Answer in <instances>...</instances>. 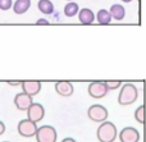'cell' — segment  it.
I'll use <instances>...</instances> for the list:
<instances>
[{
	"label": "cell",
	"mask_w": 146,
	"mask_h": 142,
	"mask_svg": "<svg viewBox=\"0 0 146 142\" xmlns=\"http://www.w3.org/2000/svg\"><path fill=\"white\" fill-rule=\"evenodd\" d=\"M4 142H9V141H4Z\"/></svg>",
	"instance_id": "obj_27"
},
{
	"label": "cell",
	"mask_w": 146,
	"mask_h": 142,
	"mask_svg": "<svg viewBox=\"0 0 146 142\" xmlns=\"http://www.w3.org/2000/svg\"><path fill=\"white\" fill-rule=\"evenodd\" d=\"M122 1H123V3H131L132 0H122Z\"/></svg>",
	"instance_id": "obj_25"
},
{
	"label": "cell",
	"mask_w": 146,
	"mask_h": 142,
	"mask_svg": "<svg viewBox=\"0 0 146 142\" xmlns=\"http://www.w3.org/2000/svg\"><path fill=\"white\" fill-rule=\"evenodd\" d=\"M78 19L82 24H91L95 20V14L91 9L88 8H83V9L78 10Z\"/></svg>",
	"instance_id": "obj_12"
},
{
	"label": "cell",
	"mask_w": 146,
	"mask_h": 142,
	"mask_svg": "<svg viewBox=\"0 0 146 142\" xmlns=\"http://www.w3.org/2000/svg\"><path fill=\"white\" fill-rule=\"evenodd\" d=\"M78 10H80V7H78L77 3L68 1L67 5L64 7V15L68 18H72V17H74V15L78 14Z\"/></svg>",
	"instance_id": "obj_16"
},
{
	"label": "cell",
	"mask_w": 146,
	"mask_h": 142,
	"mask_svg": "<svg viewBox=\"0 0 146 142\" xmlns=\"http://www.w3.org/2000/svg\"><path fill=\"white\" fill-rule=\"evenodd\" d=\"M67 1H72V0H67Z\"/></svg>",
	"instance_id": "obj_26"
},
{
	"label": "cell",
	"mask_w": 146,
	"mask_h": 142,
	"mask_svg": "<svg viewBox=\"0 0 146 142\" xmlns=\"http://www.w3.org/2000/svg\"><path fill=\"white\" fill-rule=\"evenodd\" d=\"M26 112H27V119H30L31 122H33V123H38L45 117V109H44V106L41 104H38V102H32L31 106L28 108Z\"/></svg>",
	"instance_id": "obj_6"
},
{
	"label": "cell",
	"mask_w": 146,
	"mask_h": 142,
	"mask_svg": "<svg viewBox=\"0 0 146 142\" xmlns=\"http://www.w3.org/2000/svg\"><path fill=\"white\" fill-rule=\"evenodd\" d=\"M62 142H76L74 138H72V137H67V138H64Z\"/></svg>",
	"instance_id": "obj_24"
},
{
	"label": "cell",
	"mask_w": 146,
	"mask_h": 142,
	"mask_svg": "<svg viewBox=\"0 0 146 142\" xmlns=\"http://www.w3.org/2000/svg\"><path fill=\"white\" fill-rule=\"evenodd\" d=\"M118 135V131L114 123L111 122H103L99 125L96 131V137L100 142H114Z\"/></svg>",
	"instance_id": "obj_1"
},
{
	"label": "cell",
	"mask_w": 146,
	"mask_h": 142,
	"mask_svg": "<svg viewBox=\"0 0 146 142\" xmlns=\"http://www.w3.org/2000/svg\"><path fill=\"white\" fill-rule=\"evenodd\" d=\"M104 85L108 89V91L110 90H117L122 86V81H104Z\"/></svg>",
	"instance_id": "obj_19"
},
{
	"label": "cell",
	"mask_w": 146,
	"mask_h": 142,
	"mask_svg": "<svg viewBox=\"0 0 146 142\" xmlns=\"http://www.w3.org/2000/svg\"><path fill=\"white\" fill-rule=\"evenodd\" d=\"M36 24H37V26H40V24L48 26V24H50V23H49V20H46V19H44V18H41V19H38L37 22H36Z\"/></svg>",
	"instance_id": "obj_21"
},
{
	"label": "cell",
	"mask_w": 146,
	"mask_h": 142,
	"mask_svg": "<svg viewBox=\"0 0 146 142\" xmlns=\"http://www.w3.org/2000/svg\"><path fill=\"white\" fill-rule=\"evenodd\" d=\"M37 123L31 122L30 119H22L18 123V133H19L22 137H33L36 135V131H37Z\"/></svg>",
	"instance_id": "obj_5"
},
{
	"label": "cell",
	"mask_w": 146,
	"mask_h": 142,
	"mask_svg": "<svg viewBox=\"0 0 146 142\" xmlns=\"http://www.w3.org/2000/svg\"><path fill=\"white\" fill-rule=\"evenodd\" d=\"M109 13H110V15H111V19H115V20H123L124 17H126V9H124V7L121 4L111 5Z\"/></svg>",
	"instance_id": "obj_13"
},
{
	"label": "cell",
	"mask_w": 146,
	"mask_h": 142,
	"mask_svg": "<svg viewBox=\"0 0 146 142\" xmlns=\"http://www.w3.org/2000/svg\"><path fill=\"white\" fill-rule=\"evenodd\" d=\"M12 7L15 14H25L31 7V0H15Z\"/></svg>",
	"instance_id": "obj_14"
},
{
	"label": "cell",
	"mask_w": 146,
	"mask_h": 142,
	"mask_svg": "<svg viewBox=\"0 0 146 142\" xmlns=\"http://www.w3.org/2000/svg\"><path fill=\"white\" fill-rule=\"evenodd\" d=\"M4 132H5V124L1 122V120H0V136H1Z\"/></svg>",
	"instance_id": "obj_23"
},
{
	"label": "cell",
	"mask_w": 146,
	"mask_h": 142,
	"mask_svg": "<svg viewBox=\"0 0 146 142\" xmlns=\"http://www.w3.org/2000/svg\"><path fill=\"white\" fill-rule=\"evenodd\" d=\"M21 83H22V81H8V85H10V86H21Z\"/></svg>",
	"instance_id": "obj_22"
},
{
	"label": "cell",
	"mask_w": 146,
	"mask_h": 142,
	"mask_svg": "<svg viewBox=\"0 0 146 142\" xmlns=\"http://www.w3.org/2000/svg\"><path fill=\"white\" fill-rule=\"evenodd\" d=\"M88 95L94 99H103L108 94V89L104 85V81H95L88 85Z\"/></svg>",
	"instance_id": "obj_7"
},
{
	"label": "cell",
	"mask_w": 146,
	"mask_h": 142,
	"mask_svg": "<svg viewBox=\"0 0 146 142\" xmlns=\"http://www.w3.org/2000/svg\"><path fill=\"white\" fill-rule=\"evenodd\" d=\"M137 97H139V90L133 83H126L122 86L121 92L118 96V102L119 105H131L136 102Z\"/></svg>",
	"instance_id": "obj_2"
},
{
	"label": "cell",
	"mask_w": 146,
	"mask_h": 142,
	"mask_svg": "<svg viewBox=\"0 0 146 142\" xmlns=\"http://www.w3.org/2000/svg\"><path fill=\"white\" fill-rule=\"evenodd\" d=\"M108 115H109V113H108V110H106V108L103 106V105H100V104L91 105L87 110V117L95 123L105 122Z\"/></svg>",
	"instance_id": "obj_4"
},
{
	"label": "cell",
	"mask_w": 146,
	"mask_h": 142,
	"mask_svg": "<svg viewBox=\"0 0 146 142\" xmlns=\"http://www.w3.org/2000/svg\"><path fill=\"white\" fill-rule=\"evenodd\" d=\"M121 142H139L140 141V132L133 127H126L119 133Z\"/></svg>",
	"instance_id": "obj_9"
},
{
	"label": "cell",
	"mask_w": 146,
	"mask_h": 142,
	"mask_svg": "<svg viewBox=\"0 0 146 142\" xmlns=\"http://www.w3.org/2000/svg\"><path fill=\"white\" fill-rule=\"evenodd\" d=\"M23 92L30 96H35L41 91V82L40 81H22L21 83Z\"/></svg>",
	"instance_id": "obj_10"
},
{
	"label": "cell",
	"mask_w": 146,
	"mask_h": 142,
	"mask_svg": "<svg viewBox=\"0 0 146 142\" xmlns=\"http://www.w3.org/2000/svg\"><path fill=\"white\" fill-rule=\"evenodd\" d=\"M37 8L42 14H51L54 12V4L50 1V0H40L37 4Z\"/></svg>",
	"instance_id": "obj_15"
},
{
	"label": "cell",
	"mask_w": 146,
	"mask_h": 142,
	"mask_svg": "<svg viewBox=\"0 0 146 142\" xmlns=\"http://www.w3.org/2000/svg\"><path fill=\"white\" fill-rule=\"evenodd\" d=\"M135 119H136L137 123L144 124V105H140L136 109V112H135Z\"/></svg>",
	"instance_id": "obj_18"
},
{
	"label": "cell",
	"mask_w": 146,
	"mask_h": 142,
	"mask_svg": "<svg viewBox=\"0 0 146 142\" xmlns=\"http://www.w3.org/2000/svg\"><path fill=\"white\" fill-rule=\"evenodd\" d=\"M36 141L37 142H56L58 133L56 129L51 125H42L36 131Z\"/></svg>",
	"instance_id": "obj_3"
},
{
	"label": "cell",
	"mask_w": 146,
	"mask_h": 142,
	"mask_svg": "<svg viewBox=\"0 0 146 142\" xmlns=\"http://www.w3.org/2000/svg\"><path fill=\"white\" fill-rule=\"evenodd\" d=\"M13 5L12 0H0V10H9Z\"/></svg>",
	"instance_id": "obj_20"
},
{
	"label": "cell",
	"mask_w": 146,
	"mask_h": 142,
	"mask_svg": "<svg viewBox=\"0 0 146 142\" xmlns=\"http://www.w3.org/2000/svg\"><path fill=\"white\" fill-rule=\"evenodd\" d=\"M96 20H98L100 24H109L111 22V15L109 13V10L105 9H100L96 13Z\"/></svg>",
	"instance_id": "obj_17"
},
{
	"label": "cell",
	"mask_w": 146,
	"mask_h": 142,
	"mask_svg": "<svg viewBox=\"0 0 146 142\" xmlns=\"http://www.w3.org/2000/svg\"><path fill=\"white\" fill-rule=\"evenodd\" d=\"M33 102L32 96L25 94V92H21V94H17L14 96V105L18 110L21 112H26L28 108L31 106V104Z\"/></svg>",
	"instance_id": "obj_8"
},
{
	"label": "cell",
	"mask_w": 146,
	"mask_h": 142,
	"mask_svg": "<svg viewBox=\"0 0 146 142\" xmlns=\"http://www.w3.org/2000/svg\"><path fill=\"white\" fill-rule=\"evenodd\" d=\"M55 91L60 96L69 97L74 92V87H73L72 82L69 81H59V82H55Z\"/></svg>",
	"instance_id": "obj_11"
}]
</instances>
